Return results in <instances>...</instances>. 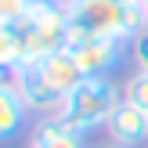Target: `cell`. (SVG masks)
I'll return each mask as SVG.
<instances>
[{
  "instance_id": "cell-1",
  "label": "cell",
  "mask_w": 148,
  "mask_h": 148,
  "mask_svg": "<svg viewBox=\"0 0 148 148\" xmlns=\"http://www.w3.org/2000/svg\"><path fill=\"white\" fill-rule=\"evenodd\" d=\"M123 94L116 90V83L108 76H87L69 98H62L51 112V119H58L62 127L76 130V134H90V130L105 127L108 116L116 112Z\"/></svg>"
},
{
  "instance_id": "cell-2",
  "label": "cell",
  "mask_w": 148,
  "mask_h": 148,
  "mask_svg": "<svg viewBox=\"0 0 148 148\" xmlns=\"http://www.w3.org/2000/svg\"><path fill=\"white\" fill-rule=\"evenodd\" d=\"M14 29L22 40V65H40L47 54L65 47V29H69L65 0H29Z\"/></svg>"
},
{
  "instance_id": "cell-3",
  "label": "cell",
  "mask_w": 148,
  "mask_h": 148,
  "mask_svg": "<svg viewBox=\"0 0 148 148\" xmlns=\"http://www.w3.org/2000/svg\"><path fill=\"white\" fill-rule=\"evenodd\" d=\"M65 11H69V18L79 22L90 36H105V40H123L127 43L123 7L116 4V0H65Z\"/></svg>"
},
{
  "instance_id": "cell-4",
  "label": "cell",
  "mask_w": 148,
  "mask_h": 148,
  "mask_svg": "<svg viewBox=\"0 0 148 148\" xmlns=\"http://www.w3.org/2000/svg\"><path fill=\"white\" fill-rule=\"evenodd\" d=\"M11 83H14V90H18V98L25 101V108L36 112V116H51L54 105L62 101V98L47 87L40 65H18V69L11 72Z\"/></svg>"
},
{
  "instance_id": "cell-5",
  "label": "cell",
  "mask_w": 148,
  "mask_h": 148,
  "mask_svg": "<svg viewBox=\"0 0 148 148\" xmlns=\"http://www.w3.org/2000/svg\"><path fill=\"white\" fill-rule=\"evenodd\" d=\"M105 130H108V137H112V145L134 148V145L148 141V112L137 108L134 101H123L119 98V105H116V112L108 116Z\"/></svg>"
},
{
  "instance_id": "cell-6",
  "label": "cell",
  "mask_w": 148,
  "mask_h": 148,
  "mask_svg": "<svg viewBox=\"0 0 148 148\" xmlns=\"http://www.w3.org/2000/svg\"><path fill=\"white\" fill-rule=\"evenodd\" d=\"M79 62V69H83V76H108V72L116 69V65L127 58V43L123 40H105V36H94L90 43H83V47L72 51Z\"/></svg>"
},
{
  "instance_id": "cell-7",
  "label": "cell",
  "mask_w": 148,
  "mask_h": 148,
  "mask_svg": "<svg viewBox=\"0 0 148 148\" xmlns=\"http://www.w3.org/2000/svg\"><path fill=\"white\" fill-rule=\"evenodd\" d=\"M40 72H43L47 87L58 94V98H69V94L87 79L83 69H79V62H76V54H72L69 47H62V51H54V54H47V58L40 62Z\"/></svg>"
},
{
  "instance_id": "cell-8",
  "label": "cell",
  "mask_w": 148,
  "mask_h": 148,
  "mask_svg": "<svg viewBox=\"0 0 148 148\" xmlns=\"http://www.w3.org/2000/svg\"><path fill=\"white\" fill-rule=\"evenodd\" d=\"M25 116H29V108H25V101L18 98L11 76H0V141L18 134L22 123H25Z\"/></svg>"
},
{
  "instance_id": "cell-9",
  "label": "cell",
  "mask_w": 148,
  "mask_h": 148,
  "mask_svg": "<svg viewBox=\"0 0 148 148\" xmlns=\"http://www.w3.org/2000/svg\"><path fill=\"white\" fill-rule=\"evenodd\" d=\"M29 148H87V145H83V134L62 127V123L51 119V116H40V123H36V130H33V145H29Z\"/></svg>"
},
{
  "instance_id": "cell-10",
  "label": "cell",
  "mask_w": 148,
  "mask_h": 148,
  "mask_svg": "<svg viewBox=\"0 0 148 148\" xmlns=\"http://www.w3.org/2000/svg\"><path fill=\"white\" fill-rule=\"evenodd\" d=\"M22 65V40H18V29L0 22V76H11L14 69Z\"/></svg>"
},
{
  "instance_id": "cell-11",
  "label": "cell",
  "mask_w": 148,
  "mask_h": 148,
  "mask_svg": "<svg viewBox=\"0 0 148 148\" xmlns=\"http://www.w3.org/2000/svg\"><path fill=\"white\" fill-rule=\"evenodd\" d=\"M119 94H123V101H134L137 108H145V112H148V72H145V69L130 72Z\"/></svg>"
},
{
  "instance_id": "cell-12",
  "label": "cell",
  "mask_w": 148,
  "mask_h": 148,
  "mask_svg": "<svg viewBox=\"0 0 148 148\" xmlns=\"http://www.w3.org/2000/svg\"><path fill=\"white\" fill-rule=\"evenodd\" d=\"M29 0H0V22H7V25H18L22 14H25Z\"/></svg>"
},
{
  "instance_id": "cell-13",
  "label": "cell",
  "mask_w": 148,
  "mask_h": 148,
  "mask_svg": "<svg viewBox=\"0 0 148 148\" xmlns=\"http://www.w3.org/2000/svg\"><path fill=\"white\" fill-rule=\"evenodd\" d=\"M130 47H134V65H137V69H145V72H148V29H145L141 36H137L134 43H130Z\"/></svg>"
},
{
  "instance_id": "cell-14",
  "label": "cell",
  "mask_w": 148,
  "mask_h": 148,
  "mask_svg": "<svg viewBox=\"0 0 148 148\" xmlns=\"http://www.w3.org/2000/svg\"><path fill=\"white\" fill-rule=\"evenodd\" d=\"M119 7H134V4H145V0H116Z\"/></svg>"
},
{
  "instance_id": "cell-15",
  "label": "cell",
  "mask_w": 148,
  "mask_h": 148,
  "mask_svg": "<svg viewBox=\"0 0 148 148\" xmlns=\"http://www.w3.org/2000/svg\"><path fill=\"white\" fill-rule=\"evenodd\" d=\"M101 148H119V145H101Z\"/></svg>"
},
{
  "instance_id": "cell-16",
  "label": "cell",
  "mask_w": 148,
  "mask_h": 148,
  "mask_svg": "<svg viewBox=\"0 0 148 148\" xmlns=\"http://www.w3.org/2000/svg\"><path fill=\"white\" fill-rule=\"evenodd\" d=\"M145 7H148V0H145Z\"/></svg>"
}]
</instances>
